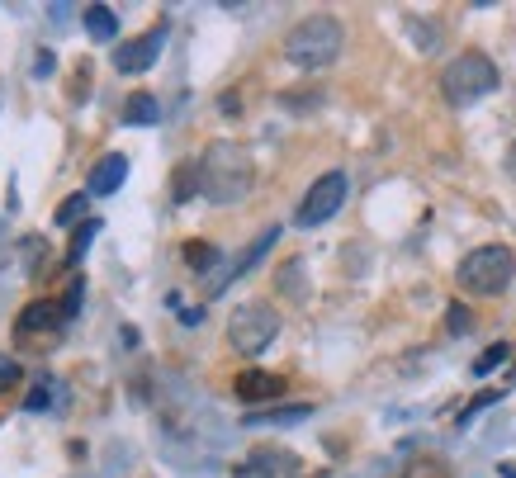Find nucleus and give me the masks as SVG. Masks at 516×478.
Returning <instances> with one entry per match:
<instances>
[{
  "mask_svg": "<svg viewBox=\"0 0 516 478\" xmlns=\"http://www.w3.org/2000/svg\"><path fill=\"white\" fill-rule=\"evenodd\" d=\"M166 34H171V24H166V19H157V29H147V34L119 43V53H114V67L124 71V76H138V71H147V67H152V62L161 57V48H166Z\"/></svg>",
  "mask_w": 516,
  "mask_h": 478,
  "instance_id": "obj_7",
  "label": "nucleus"
},
{
  "mask_svg": "<svg viewBox=\"0 0 516 478\" xmlns=\"http://www.w3.org/2000/svg\"><path fill=\"white\" fill-rule=\"evenodd\" d=\"M81 303H86V280H72L67 284V299L57 303V308H62V322H72L76 313H81Z\"/></svg>",
  "mask_w": 516,
  "mask_h": 478,
  "instance_id": "obj_20",
  "label": "nucleus"
},
{
  "mask_svg": "<svg viewBox=\"0 0 516 478\" xmlns=\"http://www.w3.org/2000/svg\"><path fill=\"white\" fill-rule=\"evenodd\" d=\"M95 237H100V218H86V223L76 228V237H72V251H67V261H72V266L90 251V242H95Z\"/></svg>",
  "mask_w": 516,
  "mask_h": 478,
  "instance_id": "obj_18",
  "label": "nucleus"
},
{
  "mask_svg": "<svg viewBox=\"0 0 516 478\" xmlns=\"http://www.w3.org/2000/svg\"><path fill=\"white\" fill-rule=\"evenodd\" d=\"M341 43H346V34H341L337 15H308V19H299V24L289 29L285 57L299 71H322V67H332V62L341 57Z\"/></svg>",
  "mask_w": 516,
  "mask_h": 478,
  "instance_id": "obj_2",
  "label": "nucleus"
},
{
  "mask_svg": "<svg viewBox=\"0 0 516 478\" xmlns=\"http://www.w3.org/2000/svg\"><path fill=\"white\" fill-rule=\"evenodd\" d=\"M86 209H90V195H67L62 199V209H57V223H62V228H72Z\"/></svg>",
  "mask_w": 516,
  "mask_h": 478,
  "instance_id": "obj_22",
  "label": "nucleus"
},
{
  "mask_svg": "<svg viewBox=\"0 0 516 478\" xmlns=\"http://www.w3.org/2000/svg\"><path fill=\"white\" fill-rule=\"evenodd\" d=\"M232 393H237L242 403H270V398H285V379H280V374H266V370H242L237 384H232Z\"/></svg>",
  "mask_w": 516,
  "mask_h": 478,
  "instance_id": "obj_8",
  "label": "nucleus"
},
{
  "mask_svg": "<svg viewBox=\"0 0 516 478\" xmlns=\"http://www.w3.org/2000/svg\"><path fill=\"white\" fill-rule=\"evenodd\" d=\"M67 322H62V308L57 303H29L24 313H19V332L24 337H34V332H62Z\"/></svg>",
  "mask_w": 516,
  "mask_h": 478,
  "instance_id": "obj_11",
  "label": "nucleus"
},
{
  "mask_svg": "<svg viewBox=\"0 0 516 478\" xmlns=\"http://www.w3.org/2000/svg\"><path fill=\"white\" fill-rule=\"evenodd\" d=\"M119 119H124L128 128L157 124V119H161V105H157V95H147V90H138V95H128V100H124V109H119Z\"/></svg>",
  "mask_w": 516,
  "mask_h": 478,
  "instance_id": "obj_12",
  "label": "nucleus"
},
{
  "mask_svg": "<svg viewBox=\"0 0 516 478\" xmlns=\"http://www.w3.org/2000/svg\"><path fill=\"white\" fill-rule=\"evenodd\" d=\"M516 275V261L512 251L498 247V242H488V247H474L469 256L460 261V270H455V280H460L464 294H474V299H498L502 289L512 284Z\"/></svg>",
  "mask_w": 516,
  "mask_h": 478,
  "instance_id": "obj_3",
  "label": "nucleus"
},
{
  "mask_svg": "<svg viewBox=\"0 0 516 478\" xmlns=\"http://www.w3.org/2000/svg\"><path fill=\"white\" fill-rule=\"evenodd\" d=\"M445 327H450V337H464V332L474 327V313H469L464 303H450V308H445Z\"/></svg>",
  "mask_w": 516,
  "mask_h": 478,
  "instance_id": "obj_21",
  "label": "nucleus"
},
{
  "mask_svg": "<svg viewBox=\"0 0 516 478\" xmlns=\"http://www.w3.org/2000/svg\"><path fill=\"white\" fill-rule=\"evenodd\" d=\"M498 81H502L498 67H493L483 53H460L450 67L441 71V95L450 100V105H474V100H483V95H493Z\"/></svg>",
  "mask_w": 516,
  "mask_h": 478,
  "instance_id": "obj_4",
  "label": "nucleus"
},
{
  "mask_svg": "<svg viewBox=\"0 0 516 478\" xmlns=\"http://www.w3.org/2000/svg\"><path fill=\"white\" fill-rule=\"evenodd\" d=\"M498 474L502 478H516V464H498Z\"/></svg>",
  "mask_w": 516,
  "mask_h": 478,
  "instance_id": "obj_29",
  "label": "nucleus"
},
{
  "mask_svg": "<svg viewBox=\"0 0 516 478\" xmlns=\"http://www.w3.org/2000/svg\"><path fill=\"white\" fill-rule=\"evenodd\" d=\"M185 266L214 270L218 266V247H214V242H185Z\"/></svg>",
  "mask_w": 516,
  "mask_h": 478,
  "instance_id": "obj_16",
  "label": "nucleus"
},
{
  "mask_svg": "<svg viewBox=\"0 0 516 478\" xmlns=\"http://www.w3.org/2000/svg\"><path fill=\"white\" fill-rule=\"evenodd\" d=\"M81 24H86V34L95 38V43L119 38V15H114L109 5H86V10H81Z\"/></svg>",
  "mask_w": 516,
  "mask_h": 478,
  "instance_id": "obj_14",
  "label": "nucleus"
},
{
  "mask_svg": "<svg viewBox=\"0 0 516 478\" xmlns=\"http://www.w3.org/2000/svg\"><path fill=\"white\" fill-rule=\"evenodd\" d=\"M507 176L516 180V142H512V147H507Z\"/></svg>",
  "mask_w": 516,
  "mask_h": 478,
  "instance_id": "obj_28",
  "label": "nucleus"
},
{
  "mask_svg": "<svg viewBox=\"0 0 516 478\" xmlns=\"http://www.w3.org/2000/svg\"><path fill=\"white\" fill-rule=\"evenodd\" d=\"M251 180H256V166H251V152L242 142L218 138L204 147V157H199V195L209 204H242L251 195Z\"/></svg>",
  "mask_w": 516,
  "mask_h": 478,
  "instance_id": "obj_1",
  "label": "nucleus"
},
{
  "mask_svg": "<svg viewBox=\"0 0 516 478\" xmlns=\"http://www.w3.org/2000/svg\"><path fill=\"white\" fill-rule=\"evenodd\" d=\"M488 403H498V393H479V398H474V403H469V408L460 412V426H469V422H474V417H479V412L488 408Z\"/></svg>",
  "mask_w": 516,
  "mask_h": 478,
  "instance_id": "obj_25",
  "label": "nucleus"
},
{
  "mask_svg": "<svg viewBox=\"0 0 516 478\" xmlns=\"http://www.w3.org/2000/svg\"><path fill=\"white\" fill-rule=\"evenodd\" d=\"M280 289H285V299H294V303L308 299V289H303V261H289V266L280 270Z\"/></svg>",
  "mask_w": 516,
  "mask_h": 478,
  "instance_id": "obj_17",
  "label": "nucleus"
},
{
  "mask_svg": "<svg viewBox=\"0 0 516 478\" xmlns=\"http://www.w3.org/2000/svg\"><path fill=\"white\" fill-rule=\"evenodd\" d=\"M346 190H351L346 171H327V176H318L313 185H308V195H303L294 223H299V228H322V223H332L337 209L346 204Z\"/></svg>",
  "mask_w": 516,
  "mask_h": 478,
  "instance_id": "obj_6",
  "label": "nucleus"
},
{
  "mask_svg": "<svg viewBox=\"0 0 516 478\" xmlns=\"http://www.w3.org/2000/svg\"><path fill=\"white\" fill-rule=\"evenodd\" d=\"M124 180H128V157L124 152H109V157L95 161V171H90V180H86V195L105 199V195H114Z\"/></svg>",
  "mask_w": 516,
  "mask_h": 478,
  "instance_id": "obj_9",
  "label": "nucleus"
},
{
  "mask_svg": "<svg viewBox=\"0 0 516 478\" xmlns=\"http://www.w3.org/2000/svg\"><path fill=\"white\" fill-rule=\"evenodd\" d=\"M48 393H53V384H38V389L29 393V398H24V408H29V412H43V408H53V398H48Z\"/></svg>",
  "mask_w": 516,
  "mask_h": 478,
  "instance_id": "obj_24",
  "label": "nucleus"
},
{
  "mask_svg": "<svg viewBox=\"0 0 516 478\" xmlns=\"http://www.w3.org/2000/svg\"><path fill=\"white\" fill-rule=\"evenodd\" d=\"M195 195H199V166L185 161V166H176V190H171V199L185 204V199H195Z\"/></svg>",
  "mask_w": 516,
  "mask_h": 478,
  "instance_id": "obj_15",
  "label": "nucleus"
},
{
  "mask_svg": "<svg viewBox=\"0 0 516 478\" xmlns=\"http://www.w3.org/2000/svg\"><path fill=\"white\" fill-rule=\"evenodd\" d=\"M180 322H185V327H199V322H204V308H185V313H180Z\"/></svg>",
  "mask_w": 516,
  "mask_h": 478,
  "instance_id": "obj_27",
  "label": "nucleus"
},
{
  "mask_svg": "<svg viewBox=\"0 0 516 478\" xmlns=\"http://www.w3.org/2000/svg\"><path fill=\"white\" fill-rule=\"evenodd\" d=\"M280 337V313L270 303H242L228 318V346L237 355H261Z\"/></svg>",
  "mask_w": 516,
  "mask_h": 478,
  "instance_id": "obj_5",
  "label": "nucleus"
},
{
  "mask_svg": "<svg viewBox=\"0 0 516 478\" xmlns=\"http://www.w3.org/2000/svg\"><path fill=\"white\" fill-rule=\"evenodd\" d=\"M19 360H5V355H0V389H5V384H19Z\"/></svg>",
  "mask_w": 516,
  "mask_h": 478,
  "instance_id": "obj_26",
  "label": "nucleus"
},
{
  "mask_svg": "<svg viewBox=\"0 0 516 478\" xmlns=\"http://www.w3.org/2000/svg\"><path fill=\"white\" fill-rule=\"evenodd\" d=\"M53 71H57V53H53V48H38V53H34V76H38V81H48Z\"/></svg>",
  "mask_w": 516,
  "mask_h": 478,
  "instance_id": "obj_23",
  "label": "nucleus"
},
{
  "mask_svg": "<svg viewBox=\"0 0 516 478\" xmlns=\"http://www.w3.org/2000/svg\"><path fill=\"white\" fill-rule=\"evenodd\" d=\"M502 360H512V346H507V341H493V346H488V351H483L479 360H474V374L483 379V374H493V370H498Z\"/></svg>",
  "mask_w": 516,
  "mask_h": 478,
  "instance_id": "obj_19",
  "label": "nucleus"
},
{
  "mask_svg": "<svg viewBox=\"0 0 516 478\" xmlns=\"http://www.w3.org/2000/svg\"><path fill=\"white\" fill-rule=\"evenodd\" d=\"M275 242H280V228H266V232H261V237H256V242L247 247V256H237V261H232V266L223 270V275H214V284H209V294H223V289H228V284L237 280V275H247V270L256 266V261H261V256H266V251L275 247Z\"/></svg>",
  "mask_w": 516,
  "mask_h": 478,
  "instance_id": "obj_10",
  "label": "nucleus"
},
{
  "mask_svg": "<svg viewBox=\"0 0 516 478\" xmlns=\"http://www.w3.org/2000/svg\"><path fill=\"white\" fill-rule=\"evenodd\" d=\"M313 417L308 403H289V408H261V412H247V426H299Z\"/></svg>",
  "mask_w": 516,
  "mask_h": 478,
  "instance_id": "obj_13",
  "label": "nucleus"
}]
</instances>
